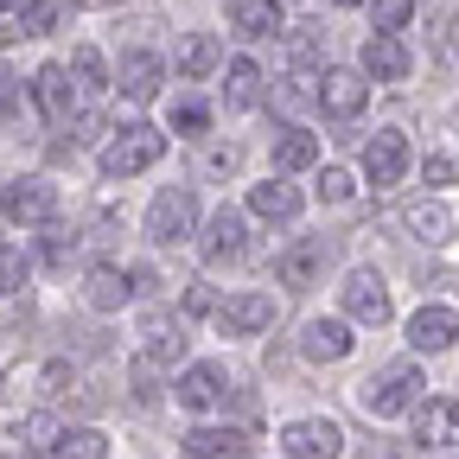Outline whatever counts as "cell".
Returning <instances> with one entry per match:
<instances>
[{
  "mask_svg": "<svg viewBox=\"0 0 459 459\" xmlns=\"http://www.w3.org/2000/svg\"><path fill=\"white\" fill-rule=\"evenodd\" d=\"M32 102H39L45 122H65L71 102H77V77H71V65H39V71H32Z\"/></svg>",
  "mask_w": 459,
  "mask_h": 459,
  "instance_id": "obj_17",
  "label": "cell"
},
{
  "mask_svg": "<svg viewBox=\"0 0 459 459\" xmlns=\"http://www.w3.org/2000/svg\"><path fill=\"white\" fill-rule=\"evenodd\" d=\"M13 440H20V453H45V446L65 440V428H57V415L32 409V415H20V421H13Z\"/></svg>",
  "mask_w": 459,
  "mask_h": 459,
  "instance_id": "obj_30",
  "label": "cell"
},
{
  "mask_svg": "<svg viewBox=\"0 0 459 459\" xmlns=\"http://www.w3.org/2000/svg\"><path fill=\"white\" fill-rule=\"evenodd\" d=\"M351 192H358V179H351L344 166H325V172H319V198H325V204H351Z\"/></svg>",
  "mask_w": 459,
  "mask_h": 459,
  "instance_id": "obj_35",
  "label": "cell"
},
{
  "mask_svg": "<svg viewBox=\"0 0 459 459\" xmlns=\"http://www.w3.org/2000/svg\"><path fill=\"white\" fill-rule=\"evenodd\" d=\"M344 313H351L358 325H389V281L377 268H358L351 281H344Z\"/></svg>",
  "mask_w": 459,
  "mask_h": 459,
  "instance_id": "obj_9",
  "label": "cell"
},
{
  "mask_svg": "<svg viewBox=\"0 0 459 459\" xmlns=\"http://www.w3.org/2000/svg\"><path fill=\"white\" fill-rule=\"evenodd\" d=\"M300 351H307L313 364H344V358L358 351V338H351V313H344V319H307Z\"/></svg>",
  "mask_w": 459,
  "mask_h": 459,
  "instance_id": "obj_15",
  "label": "cell"
},
{
  "mask_svg": "<svg viewBox=\"0 0 459 459\" xmlns=\"http://www.w3.org/2000/svg\"><path fill=\"white\" fill-rule=\"evenodd\" d=\"M364 179L377 192H389V186L409 179V134H402V128H377L364 141Z\"/></svg>",
  "mask_w": 459,
  "mask_h": 459,
  "instance_id": "obj_5",
  "label": "cell"
},
{
  "mask_svg": "<svg viewBox=\"0 0 459 459\" xmlns=\"http://www.w3.org/2000/svg\"><path fill=\"white\" fill-rule=\"evenodd\" d=\"M7 7H20V0H0V13H7Z\"/></svg>",
  "mask_w": 459,
  "mask_h": 459,
  "instance_id": "obj_41",
  "label": "cell"
},
{
  "mask_svg": "<svg viewBox=\"0 0 459 459\" xmlns=\"http://www.w3.org/2000/svg\"><path fill=\"white\" fill-rule=\"evenodd\" d=\"M134 294H141V287H134L128 268H96V274H90V307H96V313H122Z\"/></svg>",
  "mask_w": 459,
  "mask_h": 459,
  "instance_id": "obj_24",
  "label": "cell"
},
{
  "mask_svg": "<svg viewBox=\"0 0 459 459\" xmlns=\"http://www.w3.org/2000/svg\"><path fill=\"white\" fill-rule=\"evenodd\" d=\"M223 395H230V377H223V364H186V377L172 383V402H179V409H192V415L217 409Z\"/></svg>",
  "mask_w": 459,
  "mask_h": 459,
  "instance_id": "obj_12",
  "label": "cell"
},
{
  "mask_svg": "<svg viewBox=\"0 0 459 459\" xmlns=\"http://www.w3.org/2000/svg\"><path fill=\"white\" fill-rule=\"evenodd\" d=\"M249 255V223L237 217V211H217L211 223H204V262H243Z\"/></svg>",
  "mask_w": 459,
  "mask_h": 459,
  "instance_id": "obj_20",
  "label": "cell"
},
{
  "mask_svg": "<svg viewBox=\"0 0 459 459\" xmlns=\"http://www.w3.org/2000/svg\"><path fill=\"white\" fill-rule=\"evenodd\" d=\"M217 65H223V45H217L211 32H186V39H179V51H172V71L192 77V83H198V77H211Z\"/></svg>",
  "mask_w": 459,
  "mask_h": 459,
  "instance_id": "obj_22",
  "label": "cell"
},
{
  "mask_svg": "<svg viewBox=\"0 0 459 459\" xmlns=\"http://www.w3.org/2000/svg\"><path fill=\"white\" fill-rule=\"evenodd\" d=\"M141 358L160 364V370H166V364H179V358H186V332H179V325H166V319H153V325L141 332Z\"/></svg>",
  "mask_w": 459,
  "mask_h": 459,
  "instance_id": "obj_26",
  "label": "cell"
},
{
  "mask_svg": "<svg viewBox=\"0 0 459 459\" xmlns=\"http://www.w3.org/2000/svg\"><path fill=\"white\" fill-rule=\"evenodd\" d=\"M71 77H77V90H83V96H102V90L115 83L108 57H102L96 45H77V51H71Z\"/></svg>",
  "mask_w": 459,
  "mask_h": 459,
  "instance_id": "obj_29",
  "label": "cell"
},
{
  "mask_svg": "<svg viewBox=\"0 0 459 459\" xmlns=\"http://www.w3.org/2000/svg\"><path fill=\"white\" fill-rule=\"evenodd\" d=\"M223 102L230 108H255L262 102V65L255 57H230L223 65Z\"/></svg>",
  "mask_w": 459,
  "mask_h": 459,
  "instance_id": "obj_25",
  "label": "cell"
},
{
  "mask_svg": "<svg viewBox=\"0 0 459 459\" xmlns=\"http://www.w3.org/2000/svg\"><path fill=\"white\" fill-rule=\"evenodd\" d=\"M230 26L243 39H274L287 26V13H281V0H230Z\"/></svg>",
  "mask_w": 459,
  "mask_h": 459,
  "instance_id": "obj_21",
  "label": "cell"
},
{
  "mask_svg": "<svg viewBox=\"0 0 459 459\" xmlns=\"http://www.w3.org/2000/svg\"><path fill=\"white\" fill-rule=\"evenodd\" d=\"M204 166H211V172H230V166H237V147H211Z\"/></svg>",
  "mask_w": 459,
  "mask_h": 459,
  "instance_id": "obj_39",
  "label": "cell"
},
{
  "mask_svg": "<svg viewBox=\"0 0 459 459\" xmlns=\"http://www.w3.org/2000/svg\"><path fill=\"white\" fill-rule=\"evenodd\" d=\"M274 325V294H230L223 307H217V332L223 338H255V332H268Z\"/></svg>",
  "mask_w": 459,
  "mask_h": 459,
  "instance_id": "obj_7",
  "label": "cell"
},
{
  "mask_svg": "<svg viewBox=\"0 0 459 459\" xmlns=\"http://www.w3.org/2000/svg\"><path fill=\"white\" fill-rule=\"evenodd\" d=\"M26 274H32V262H26L13 243H0V294H20V287H26Z\"/></svg>",
  "mask_w": 459,
  "mask_h": 459,
  "instance_id": "obj_33",
  "label": "cell"
},
{
  "mask_svg": "<svg viewBox=\"0 0 459 459\" xmlns=\"http://www.w3.org/2000/svg\"><path fill=\"white\" fill-rule=\"evenodd\" d=\"M204 122H211L204 102H179V108H172V128H179V134H204Z\"/></svg>",
  "mask_w": 459,
  "mask_h": 459,
  "instance_id": "obj_36",
  "label": "cell"
},
{
  "mask_svg": "<svg viewBox=\"0 0 459 459\" xmlns=\"http://www.w3.org/2000/svg\"><path fill=\"white\" fill-rule=\"evenodd\" d=\"M325 262H332V243H325V237H300V243L281 249L274 274H281V287H313V281L325 274Z\"/></svg>",
  "mask_w": 459,
  "mask_h": 459,
  "instance_id": "obj_14",
  "label": "cell"
},
{
  "mask_svg": "<svg viewBox=\"0 0 459 459\" xmlns=\"http://www.w3.org/2000/svg\"><path fill=\"white\" fill-rule=\"evenodd\" d=\"M274 166H281V172H307V166H319V141H313L307 128H281V141H274Z\"/></svg>",
  "mask_w": 459,
  "mask_h": 459,
  "instance_id": "obj_27",
  "label": "cell"
},
{
  "mask_svg": "<svg viewBox=\"0 0 459 459\" xmlns=\"http://www.w3.org/2000/svg\"><path fill=\"white\" fill-rule=\"evenodd\" d=\"M249 211L262 223H287V217H300V192L287 179H262V186H249Z\"/></svg>",
  "mask_w": 459,
  "mask_h": 459,
  "instance_id": "obj_23",
  "label": "cell"
},
{
  "mask_svg": "<svg viewBox=\"0 0 459 459\" xmlns=\"http://www.w3.org/2000/svg\"><path fill=\"white\" fill-rule=\"evenodd\" d=\"M166 83V57L160 51H122V65H115V90L128 102H153Z\"/></svg>",
  "mask_w": 459,
  "mask_h": 459,
  "instance_id": "obj_11",
  "label": "cell"
},
{
  "mask_svg": "<svg viewBox=\"0 0 459 459\" xmlns=\"http://www.w3.org/2000/svg\"><path fill=\"white\" fill-rule=\"evenodd\" d=\"M287 51H294V65H313V57H319V26H294Z\"/></svg>",
  "mask_w": 459,
  "mask_h": 459,
  "instance_id": "obj_37",
  "label": "cell"
},
{
  "mask_svg": "<svg viewBox=\"0 0 459 459\" xmlns=\"http://www.w3.org/2000/svg\"><path fill=\"white\" fill-rule=\"evenodd\" d=\"M453 344H459V307L428 300V307L409 313V351L415 358H440V351H453Z\"/></svg>",
  "mask_w": 459,
  "mask_h": 459,
  "instance_id": "obj_4",
  "label": "cell"
},
{
  "mask_svg": "<svg viewBox=\"0 0 459 459\" xmlns=\"http://www.w3.org/2000/svg\"><path fill=\"white\" fill-rule=\"evenodd\" d=\"M179 453L186 459H249L255 440H249V428H192Z\"/></svg>",
  "mask_w": 459,
  "mask_h": 459,
  "instance_id": "obj_18",
  "label": "cell"
},
{
  "mask_svg": "<svg viewBox=\"0 0 459 459\" xmlns=\"http://www.w3.org/2000/svg\"><path fill=\"white\" fill-rule=\"evenodd\" d=\"M364 102H370V77H364V71H325V77H319V108L332 115V122L364 115Z\"/></svg>",
  "mask_w": 459,
  "mask_h": 459,
  "instance_id": "obj_10",
  "label": "cell"
},
{
  "mask_svg": "<svg viewBox=\"0 0 459 459\" xmlns=\"http://www.w3.org/2000/svg\"><path fill=\"white\" fill-rule=\"evenodd\" d=\"M415 434H421V446L453 453L459 446V395H428L415 409Z\"/></svg>",
  "mask_w": 459,
  "mask_h": 459,
  "instance_id": "obj_16",
  "label": "cell"
},
{
  "mask_svg": "<svg viewBox=\"0 0 459 459\" xmlns=\"http://www.w3.org/2000/svg\"><path fill=\"white\" fill-rule=\"evenodd\" d=\"M0 211H7L13 223H51L57 217V186L51 179H7Z\"/></svg>",
  "mask_w": 459,
  "mask_h": 459,
  "instance_id": "obj_8",
  "label": "cell"
},
{
  "mask_svg": "<svg viewBox=\"0 0 459 459\" xmlns=\"http://www.w3.org/2000/svg\"><path fill=\"white\" fill-rule=\"evenodd\" d=\"M370 7V32H409L415 20V0H364Z\"/></svg>",
  "mask_w": 459,
  "mask_h": 459,
  "instance_id": "obj_31",
  "label": "cell"
},
{
  "mask_svg": "<svg viewBox=\"0 0 459 459\" xmlns=\"http://www.w3.org/2000/svg\"><path fill=\"white\" fill-rule=\"evenodd\" d=\"M57 459H108V440L96 428H71L65 440H57Z\"/></svg>",
  "mask_w": 459,
  "mask_h": 459,
  "instance_id": "obj_32",
  "label": "cell"
},
{
  "mask_svg": "<svg viewBox=\"0 0 459 459\" xmlns=\"http://www.w3.org/2000/svg\"><path fill=\"white\" fill-rule=\"evenodd\" d=\"M421 179H428V186H459V153L434 147V153L421 160Z\"/></svg>",
  "mask_w": 459,
  "mask_h": 459,
  "instance_id": "obj_34",
  "label": "cell"
},
{
  "mask_svg": "<svg viewBox=\"0 0 459 459\" xmlns=\"http://www.w3.org/2000/svg\"><path fill=\"white\" fill-rule=\"evenodd\" d=\"M402 223H409V237H415V243H428V249H446V243L459 237V217H453L440 198L409 204V211H402Z\"/></svg>",
  "mask_w": 459,
  "mask_h": 459,
  "instance_id": "obj_19",
  "label": "cell"
},
{
  "mask_svg": "<svg viewBox=\"0 0 459 459\" xmlns=\"http://www.w3.org/2000/svg\"><path fill=\"white\" fill-rule=\"evenodd\" d=\"M71 13H77V0H26V7H20V20H26V32H32V39L65 32V26H71Z\"/></svg>",
  "mask_w": 459,
  "mask_h": 459,
  "instance_id": "obj_28",
  "label": "cell"
},
{
  "mask_svg": "<svg viewBox=\"0 0 459 459\" xmlns=\"http://www.w3.org/2000/svg\"><path fill=\"white\" fill-rule=\"evenodd\" d=\"M409 71H415V57H409V45H402V32H370L364 39V77L409 83Z\"/></svg>",
  "mask_w": 459,
  "mask_h": 459,
  "instance_id": "obj_13",
  "label": "cell"
},
{
  "mask_svg": "<svg viewBox=\"0 0 459 459\" xmlns=\"http://www.w3.org/2000/svg\"><path fill=\"white\" fill-rule=\"evenodd\" d=\"M281 453H287V459H338V453H344V428L325 421V415L287 421V428H281Z\"/></svg>",
  "mask_w": 459,
  "mask_h": 459,
  "instance_id": "obj_6",
  "label": "cell"
},
{
  "mask_svg": "<svg viewBox=\"0 0 459 459\" xmlns=\"http://www.w3.org/2000/svg\"><path fill=\"white\" fill-rule=\"evenodd\" d=\"M192 230H198V198H192L186 186H172V192H160V198L147 204V237H153L160 249L192 243Z\"/></svg>",
  "mask_w": 459,
  "mask_h": 459,
  "instance_id": "obj_3",
  "label": "cell"
},
{
  "mask_svg": "<svg viewBox=\"0 0 459 459\" xmlns=\"http://www.w3.org/2000/svg\"><path fill=\"white\" fill-rule=\"evenodd\" d=\"M325 7H364V0H325Z\"/></svg>",
  "mask_w": 459,
  "mask_h": 459,
  "instance_id": "obj_40",
  "label": "cell"
},
{
  "mask_svg": "<svg viewBox=\"0 0 459 459\" xmlns=\"http://www.w3.org/2000/svg\"><path fill=\"white\" fill-rule=\"evenodd\" d=\"M160 153H166V134L147 122H128V128H115V141L102 147L96 166H102V179H134V172L160 166Z\"/></svg>",
  "mask_w": 459,
  "mask_h": 459,
  "instance_id": "obj_2",
  "label": "cell"
},
{
  "mask_svg": "<svg viewBox=\"0 0 459 459\" xmlns=\"http://www.w3.org/2000/svg\"><path fill=\"white\" fill-rule=\"evenodd\" d=\"M421 364H383V370H370L364 383H358V402H364V415H377V421H395V415H415L421 409Z\"/></svg>",
  "mask_w": 459,
  "mask_h": 459,
  "instance_id": "obj_1",
  "label": "cell"
},
{
  "mask_svg": "<svg viewBox=\"0 0 459 459\" xmlns=\"http://www.w3.org/2000/svg\"><path fill=\"white\" fill-rule=\"evenodd\" d=\"M13 108H20V77H7V71H0V122H7Z\"/></svg>",
  "mask_w": 459,
  "mask_h": 459,
  "instance_id": "obj_38",
  "label": "cell"
}]
</instances>
